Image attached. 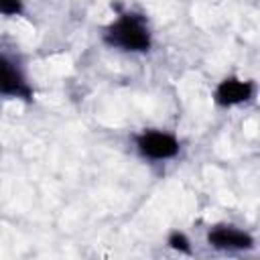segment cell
<instances>
[{"label": "cell", "instance_id": "obj_3", "mask_svg": "<svg viewBox=\"0 0 260 260\" xmlns=\"http://www.w3.org/2000/svg\"><path fill=\"white\" fill-rule=\"evenodd\" d=\"M0 93L10 95V98H22V100L32 98V89L24 73L6 55H0Z\"/></svg>", "mask_w": 260, "mask_h": 260}, {"label": "cell", "instance_id": "obj_2", "mask_svg": "<svg viewBox=\"0 0 260 260\" xmlns=\"http://www.w3.org/2000/svg\"><path fill=\"white\" fill-rule=\"evenodd\" d=\"M136 146L142 156L152 160L173 158L179 152V142L173 134L160 130H146L136 138Z\"/></svg>", "mask_w": 260, "mask_h": 260}, {"label": "cell", "instance_id": "obj_6", "mask_svg": "<svg viewBox=\"0 0 260 260\" xmlns=\"http://www.w3.org/2000/svg\"><path fill=\"white\" fill-rule=\"evenodd\" d=\"M169 244H171V248H175V250H179V252H191V248H189V240L185 238V234H181V232H173L171 234V238H169Z\"/></svg>", "mask_w": 260, "mask_h": 260}, {"label": "cell", "instance_id": "obj_5", "mask_svg": "<svg viewBox=\"0 0 260 260\" xmlns=\"http://www.w3.org/2000/svg\"><path fill=\"white\" fill-rule=\"evenodd\" d=\"M252 98V83L236 77L223 79L215 89V102L219 106H236Z\"/></svg>", "mask_w": 260, "mask_h": 260}, {"label": "cell", "instance_id": "obj_7", "mask_svg": "<svg viewBox=\"0 0 260 260\" xmlns=\"http://www.w3.org/2000/svg\"><path fill=\"white\" fill-rule=\"evenodd\" d=\"M22 12V2L20 0H0V14L14 16Z\"/></svg>", "mask_w": 260, "mask_h": 260}, {"label": "cell", "instance_id": "obj_4", "mask_svg": "<svg viewBox=\"0 0 260 260\" xmlns=\"http://www.w3.org/2000/svg\"><path fill=\"white\" fill-rule=\"evenodd\" d=\"M207 242L219 250H246L254 244L252 236L234 225H215L207 234Z\"/></svg>", "mask_w": 260, "mask_h": 260}, {"label": "cell", "instance_id": "obj_1", "mask_svg": "<svg viewBox=\"0 0 260 260\" xmlns=\"http://www.w3.org/2000/svg\"><path fill=\"white\" fill-rule=\"evenodd\" d=\"M104 41L110 47H118L122 51L142 53L150 49V30L140 14L124 12L106 28Z\"/></svg>", "mask_w": 260, "mask_h": 260}]
</instances>
